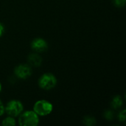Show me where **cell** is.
Returning a JSON list of instances; mask_svg holds the SVG:
<instances>
[{"instance_id":"6da1fadb","label":"cell","mask_w":126,"mask_h":126,"mask_svg":"<svg viewBox=\"0 0 126 126\" xmlns=\"http://www.w3.org/2000/svg\"><path fill=\"white\" fill-rule=\"evenodd\" d=\"M18 122L21 126H36L39 123V117L34 111H22Z\"/></svg>"},{"instance_id":"7a4b0ae2","label":"cell","mask_w":126,"mask_h":126,"mask_svg":"<svg viewBox=\"0 0 126 126\" xmlns=\"http://www.w3.org/2000/svg\"><path fill=\"white\" fill-rule=\"evenodd\" d=\"M53 110L52 104L46 100H40L35 102L33 106V111L38 115L41 117L47 116L52 113Z\"/></svg>"},{"instance_id":"3957f363","label":"cell","mask_w":126,"mask_h":126,"mask_svg":"<svg viewBox=\"0 0 126 126\" xmlns=\"http://www.w3.org/2000/svg\"><path fill=\"white\" fill-rule=\"evenodd\" d=\"M24 110V106L22 103L17 100H13L9 101L4 106V112L8 116L16 117L19 116Z\"/></svg>"},{"instance_id":"277c9868","label":"cell","mask_w":126,"mask_h":126,"mask_svg":"<svg viewBox=\"0 0 126 126\" xmlns=\"http://www.w3.org/2000/svg\"><path fill=\"white\" fill-rule=\"evenodd\" d=\"M57 84V78L52 73H45L42 75L38 80L40 88L44 90H50L55 87Z\"/></svg>"},{"instance_id":"5b68a950","label":"cell","mask_w":126,"mask_h":126,"mask_svg":"<svg viewBox=\"0 0 126 126\" xmlns=\"http://www.w3.org/2000/svg\"><path fill=\"white\" fill-rule=\"evenodd\" d=\"M14 73L17 78L20 79H26L32 75L31 66L29 64L18 65L14 69Z\"/></svg>"},{"instance_id":"8992f818","label":"cell","mask_w":126,"mask_h":126,"mask_svg":"<svg viewBox=\"0 0 126 126\" xmlns=\"http://www.w3.org/2000/svg\"><path fill=\"white\" fill-rule=\"evenodd\" d=\"M31 47L33 50L38 52H42L47 49L48 44L44 39L41 38H35L31 42Z\"/></svg>"},{"instance_id":"52a82bcc","label":"cell","mask_w":126,"mask_h":126,"mask_svg":"<svg viewBox=\"0 0 126 126\" xmlns=\"http://www.w3.org/2000/svg\"><path fill=\"white\" fill-rule=\"evenodd\" d=\"M27 61H28L29 65L30 66H33V67H39L42 63V59H41V56H39L36 53L30 54L28 56Z\"/></svg>"},{"instance_id":"ba28073f","label":"cell","mask_w":126,"mask_h":126,"mask_svg":"<svg viewBox=\"0 0 126 126\" xmlns=\"http://www.w3.org/2000/svg\"><path fill=\"white\" fill-rule=\"evenodd\" d=\"M123 100L121 96L120 95H117L114 97L111 102V106L114 109H118L123 106Z\"/></svg>"},{"instance_id":"9c48e42d","label":"cell","mask_w":126,"mask_h":126,"mask_svg":"<svg viewBox=\"0 0 126 126\" xmlns=\"http://www.w3.org/2000/svg\"><path fill=\"white\" fill-rule=\"evenodd\" d=\"M83 123L84 125L87 126H95L97 123V121L95 120L94 117H91V116H86L83 120Z\"/></svg>"},{"instance_id":"30bf717a","label":"cell","mask_w":126,"mask_h":126,"mask_svg":"<svg viewBox=\"0 0 126 126\" xmlns=\"http://www.w3.org/2000/svg\"><path fill=\"white\" fill-rule=\"evenodd\" d=\"M1 125L4 126H13L16 125V120L14 117L9 116L3 120Z\"/></svg>"},{"instance_id":"8fae6325","label":"cell","mask_w":126,"mask_h":126,"mask_svg":"<svg viewBox=\"0 0 126 126\" xmlns=\"http://www.w3.org/2000/svg\"><path fill=\"white\" fill-rule=\"evenodd\" d=\"M104 117L108 120H112L114 118V113L111 110H107L104 113Z\"/></svg>"},{"instance_id":"7c38bea8","label":"cell","mask_w":126,"mask_h":126,"mask_svg":"<svg viewBox=\"0 0 126 126\" xmlns=\"http://www.w3.org/2000/svg\"><path fill=\"white\" fill-rule=\"evenodd\" d=\"M113 3L117 7H123L126 5V0H113Z\"/></svg>"},{"instance_id":"4fadbf2b","label":"cell","mask_w":126,"mask_h":126,"mask_svg":"<svg viewBox=\"0 0 126 126\" xmlns=\"http://www.w3.org/2000/svg\"><path fill=\"white\" fill-rule=\"evenodd\" d=\"M126 118V109L122 110L118 114V119L120 122H125Z\"/></svg>"},{"instance_id":"5bb4252c","label":"cell","mask_w":126,"mask_h":126,"mask_svg":"<svg viewBox=\"0 0 126 126\" xmlns=\"http://www.w3.org/2000/svg\"><path fill=\"white\" fill-rule=\"evenodd\" d=\"M4 106L0 100V117L2 116L4 114Z\"/></svg>"},{"instance_id":"9a60e30c","label":"cell","mask_w":126,"mask_h":126,"mask_svg":"<svg viewBox=\"0 0 126 126\" xmlns=\"http://www.w3.org/2000/svg\"><path fill=\"white\" fill-rule=\"evenodd\" d=\"M4 32V27L1 23H0V37L3 35Z\"/></svg>"},{"instance_id":"2e32d148","label":"cell","mask_w":126,"mask_h":126,"mask_svg":"<svg viewBox=\"0 0 126 126\" xmlns=\"http://www.w3.org/2000/svg\"><path fill=\"white\" fill-rule=\"evenodd\" d=\"M1 84L0 83V92H1Z\"/></svg>"}]
</instances>
